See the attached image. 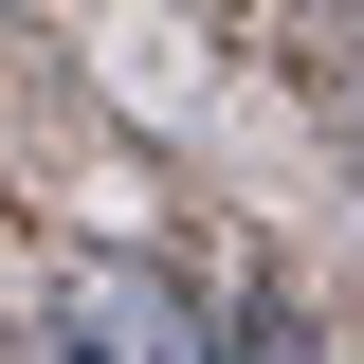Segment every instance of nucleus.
Instances as JSON below:
<instances>
[{
  "instance_id": "f257e3e1",
  "label": "nucleus",
  "mask_w": 364,
  "mask_h": 364,
  "mask_svg": "<svg viewBox=\"0 0 364 364\" xmlns=\"http://www.w3.org/2000/svg\"><path fill=\"white\" fill-rule=\"evenodd\" d=\"M37 328H55V364H200V310H182V273H146V255H73Z\"/></svg>"
},
{
  "instance_id": "f03ea898",
  "label": "nucleus",
  "mask_w": 364,
  "mask_h": 364,
  "mask_svg": "<svg viewBox=\"0 0 364 364\" xmlns=\"http://www.w3.org/2000/svg\"><path fill=\"white\" fill-rule=\"evenodd\" d=\"M219 364H328V346H310V328H291V310H273L255 346H219Z\"/></svg>"
}]
</instances>
